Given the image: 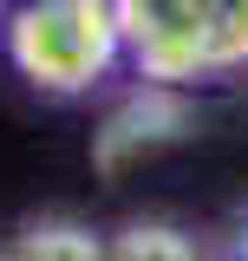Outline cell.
<instances>
[{"instance_id": "cell-1", "label": "cell", "mask_w": 248, "mask_h": 261, "mask_svg": "<svg viewBox=\"0 0 248 261\" xmlns=\"http://www.w3.org/2000/svg\"><path fill=\"white\" fill-rule=\"evenodd\" d=\"M124 53L118 0H27L7 20V59L33 92H92Z\"/></svg>"}, {"instance_id": "cell-2", "label": "cell", "mask_w": 248, "mask_h": 261, "mask_svg": "<svg viewBox=\"0 0 248 261\" xmlns=\"http://www.w3.org/2000/svg\"><path fill=\"white\" fill-rule=\"evenodd\" d=\"M118 27L124 53L157 85L248 59V0H118Z\"/></svg>"}, {"instance_id": "cell-3", "label": "cell", "mask_w": 248, "mask_h": 261, "mask_svg": "<svg viewBox=\"0 0 248 261\" xmlns=\"http://www.w3.org/2000/svg\"><path fill=\"white\" fill-rule=\"evenodd\" d=\"M235 261H248V222L235 228Z\"/></svg>"}, {"instance_id": "cell-4", "label": "cell", "mask_w": 248, "mask_h": 261, "mask_svg": "<svg viewBox=\"0 0 248 261\" xmlns=\"http://www.w3.org/2000/svg\"><path fill=\"white\" fill-rule=\"evenodd\" d=\"M0 261H33V255H27V248H13V255H0Z\"/></svg>"}]
</instances>
